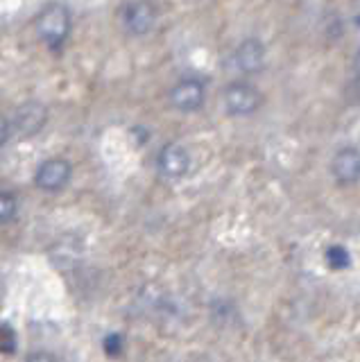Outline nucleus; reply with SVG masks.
Listing matches in <instances>:
<instances>
[{
  "mask_svg": "<svg viewBox=\"0 0 360 362\" xmlns=\"http://www.w3.org/2000/svg\"><path fill=\"white\" fill-rule=\"evenodd\" d=\"M105 354L114 356V358L122 354V337L118 333H109L105 337Z\"/></svg>",
  "mask_w": 360,
  "mask_h": 362,
  "instance_id": "obj_14",
  "label": "nucleus"
},
{
  "mask_svg": "<svg viewBox=\"0 0 360 362\" xmlns=\"http://www.w3.org/2000/svg\"><path fill=\"white\" fill-rule=\"evenodd\" d=\"M18 215V195L12 190L0 192V222L9 224Z\"/></svg>",
  "mask_w": 360,
  "mask_h": 362,
  "instance_id": "obj_11",
  "label": "nucleus"
},
{
  "mask_svg": "<svg viewBox=\"0 0 360 362\" xmlns=\"http://www.w3.org/2000/svg\"><path fill=\"white\" fill-rule=\"evenodd\" d=\"M16 331L7 322H3V328H0V346H3V354L9 356V354H16Z\"/></svg>",
  "mask_w": 360,
  "mask_h": 362,
  "instance_id": "obj_13",
  "label": "nucleus"
},
{
  "mask_svg": "<svg viewBox=\"0 0 360 362\" xmlns=\"http://www.w3.org/2000/svg\"><path fill=\"white\" fill-rule=\"evenodd\" d=\"M170 105L182 113L199 111L207 102V86L197 77H182L173 84L170 93H168Z\"/></svg>",
  "mask_w": 360,
  "mask_h": 362,
  "instance_id": "obj_4",
  "label": "nucleus"
},
{
  "mask_svg": "<svg viewBox=\"0 0 360 362\" xmlns=\"http://www.w3.org/2000/svg\"><path fill=\"white\" fill-rule=\"evenodd\" d=\"M344 100H347V105H352V107L360 105V50L356 52L352 62V75H349L347 86H344Z\"/></svg>",
  "mask_w": 360,
  "mask_h": 362,
  "instance_id": "obj_10",
  "label": "nucleus"
},
{
  "mask_svg": "<svg viewBox=\"0 0 360 362\" xmlns=\"http://www.w3.org/2000/svg\"><path fill=\"white\" fill-rule=\"evenodd\" d=\"M122 25L132 37H145L156 25V7L150 0H132L122 9Z\"/></svg>",
  "mask_w": 360,
  "mask_h": 362,
  "instance_id": "obj_7",
  "label": "nucleus"
},
{
  "mask_svg": "<svg viewBox=\"0 0 360 362\" xmlns=\"http://www.w3.org/2000/svg\"><path fill=\"white\" fill-rule=\"evenodd\" d=\"M156 168H159V175L163 179L179 181V179H184L190 170V154L182 143L170 141L159 150V156H156Z\"/></svg>",
  "mask_w": 360,
  "mask_h": 362,
  "instance_id": "obj_6",
  "label": "nucleus"
},
{
  "mask_svg": "<svg viewBox=\"0 0 360 362\" xmlns=\"http://www.w3.org/2000/svg\"><path fill=\"white\" fill-rule=\"evenodd\" d=\"M356 3H360V0H356Z\"/></svg>",
  "mask_w": 360,
  "mask_h": 362,
  "instance_id": "obj_16",
  "label": "nucleus"
},
{
  "mask_svg": "<svg viewBox=\"0 0 360 362\" xmlns=\"http://www.w3.org/2000/svg\"><path fill=\"white\" fill-rule=\"evenodd\" d=\"M37 37L50 50H59L71 34V11L62 3H50L43 7L35 21Z\"/></svg>",
  "mask_w": 360,
  "mask_h": 362,
  "instance_id": "obj_2",
  "label": "nucleus"
},
{
  "mask_svg": "<svg viewBox=\"0 0 360 362\" xmlns=\"http://www.w3.org/2000/svg\"><path fill=\"white\" fill-rule=\"evenodd\" d=\"M324 260L331 269H347L349 265H352V256H349L347 247H342V245H331L329 249H326Z\"/></svg>",
  "mask_w": 360,
  "mask_h": 362,
  "instance_id": "obj_12",
  "label": "nucleus"
},
{
  "mask_svg": "<svg viewBox=\"0 0 360 362\" xmlns=\"http://www.w3.org/2000/svg\"><path fill=\"white\" fill-rule=\"evenodd\" d=\"M222 105L233 118H247L263 107V93L252 82H231L222 90Z\"/></svg>",
  "mask_w": 360,
  "mask_h": 362,
  "instance_id": "obj_3",
  "label": "nucleus"
},
{
  "mask_svg": "<svg viewBox=\"0 0 360 362\" xmlns=\"http://www.w3.org/2000/svg\"><path fill=\"white\" fill-rule=\"evenodd\" d=\"M48 122V107L41 102H23L3 118V145L37 136Z\"/></svg>",
  "mask_w": 360,
  "mask_h": 362,
  "instance_id": "obj_1",
  "label": "nucleus"
},
{
  "mask_svg": "<svg viewBox=\"0 0 360 362\" xmlns=\"http://www.w3.org/2000/svg\"><path fill=\"white\" fill-rule=\"evenodd\" d=\"M71 177H73V165L66 158L52 156L39 163L35 173V186L43 192H59L69 186Z\"/></svg>",
  "mask_w": 360,
  "mask_h": 362,
  "instance_id": "obj_5",
  "label": "nucleus"
},
{
  "mask_svg": "<svg viewBox=\"0 0 360 362\" xmlns=\"http://www.w3.org/2000/svg\"><path fill=\"white\" fill-rule=\"evenodd\" d=\"M267 62V48L261 39L247 37L243 39L233 50V64L245 75H256L265 68Z\"/></svg>",
  "mask_w": 360,
  "mask_h": 362,
  "instance_id": "obj_8",
  "label": "nucleus"
},
{
  "mask_svg": "<svg viewBox=\"0 0 360 362\" xmlns=\"http://www.w3.org/2000/svg\"><path fill=\"white\" fill-rule=\"evenodd\" d=\"M25 362H57V358L48 354V351H35V354H30L25 358Z\"/></svg>",
  "mask_w": 360,
  "mask_h": 362,
  "instance_id": "obj_15",
  "label": "nucleus"
},
{
  "mask_svg": "<svg viewBox=\"0 0 360 362\" xmlns=\"http://www.w3.org/2000/svg\"><path fill=\"white\" fill-rule=\"evenodd\" d=\"M331 173L337 184L352 186L360 181V150L354 145H347L337 150L331 161Z\"/></svg>",
  "mask_w": 360,
  "mask_h": 362,
  "instance_id": "obj_9",
  "label": "nucleus"
}]
</instances>
